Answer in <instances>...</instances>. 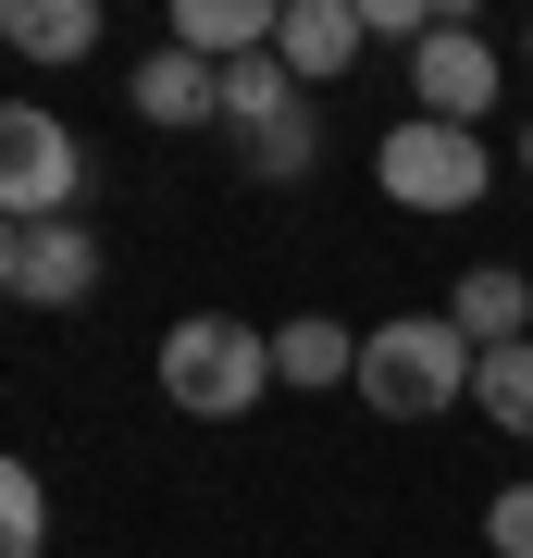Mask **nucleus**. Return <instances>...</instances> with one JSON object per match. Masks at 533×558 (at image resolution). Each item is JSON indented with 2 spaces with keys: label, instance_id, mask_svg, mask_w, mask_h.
Returning a JSON list of instances; mask_svg holds the SVG:
<instances>
[{
  "label": "nucleus",
  "instance_id": "obj_8",
  "mask_svg": "<svg viewBox=\"0 0 533 558\" xmlns=\"http://www.w3.org/2000/svg\"><path fill=\"white\" fill-rule=\"evenodd\" d=\"M447 323L472 348H521L533 336V274H509V260H472V274L447 286Z\"/></svg>",
  "mask_w": 533,
  "mask_h": 558
},
{
  "label": "nucleus",
  "instance_id": "obj_1",
  "mask_svg": "<svg viewBox=\"0 0 533 558\" xmlns=\"http://www.w3.org/2000/svg\"><path fill=\"white\" fill-rule=\"evenodd\" d=\"M472 373H484V348L459 336L447 311H397V323H373V336H360V398H373L385 422H435V410H459V398H472Z\"/></svg>",
  "mask_w": 533,
  "mask_h": 558
},
{
  "label": "nucleus",
  "instance_id": "obj_12",
  "mask_svg": "<svg viewBox=\"0 0 533 558\" xmlns=\"http://www.w3.org/2000/svg\"><path fill=\"white\" fill-rule=\"evenodd\" d=\"M0 38L25 62H87L99 50V0H0Z\"/></svg>",
  "mask_w": 533,
  "mask_h": 558
},
{
  "label": "nucleus",
  "instance_id": "obj_19",
  "mask_svg": "<svg viewBox=\"0 0 533 558\" xmlns=\"http://www.w3.org/2000/svg\"><path fill=\"white\" fill-rule=\"evenodd\" d=\"M521 174H533V124H521Z\"/></svg>",
  "mask_w": 533,
  "mask_h": 558
},
{
  "label": "nucleus",
  "instance_id": "obj_4",
  "mask_svg": "<svg viewBox=\"0 0 533 558\" xmlns=\"http://www.w3.org/2000/svg\"><path fill=\"white\" fill-rule=\"evenodd\" d=\"M75 186H87V149L75 124L38 112V100H0V223H75Z\"/></svg>",
  "mask_w": 533,
  "mask_h": 558
},
{
  "label": "nucleus",
  "instance_id": "obj_17",
  "mask_svg": "<svg viewBox=\"0 0 533 558\" xmlns=\"http://www.w3.org/2000/svg\"><path fill=\"white\" fill-rule=\"evenodd\" d=\"M484 546L496 558H533V484H496V497H484Z\"/></svg>",
  "mask_w": 533,
  "mask_h": 558
},
{
  "label": "nucleus",
  "instance_id": "obj_7",
  "mask_svg": "<svg viewBox=\"0 0 533 558\" xmlns=\"http://www.w3.org/2000/svg\"><path fill=\"white\" fill-rule=\"evenodd\" d=\"M13 299H38V311H87V299H99V236H87V223H38V236H25Z\"/></svg>",
  "mask_w": 533,
  "mask_h": 558
},
{
  "label": "nucleus",
  "instance_id": "obj_10",
  "mask_svg": "<svg viewBox=\"0 0 533 558\" xmlns=\"http://www.w3.org/2000/svg\"><path fill=\"white\" fill-rule=\"evenodd\" d=\"M137 124H174V137L186 124H223V75L198 50H149L137 62Z\"/></svg>",
  "mask_w": 533,
  "mask_h": 558
},
{
  "label": "nucleus",
  "instance_id": "obj_3",
  "mask_svg": "<svg viewBox=\"0 0 533 558\" xmlns=\"http://www.w3.org/2000/svg\"><path fill=\"white\" fill-rule=\"evenodd\" d=\"M373 186H385L397 211H472L484 186H496V149L472 137V124L410 112V124H385V137H373Z\"/></svg>",
  "mask_w": 533,
  "mask_h": 558
},
{
  "label": "nucleus",
  "instance_id": "obj_14",
  "mask_svg": "<svg viewBox=\"0 0 533 558\" xmlns=\"http://www.w3.org/2000/svg\"><path fill=\"white\" fill-rule=\"evenodd\" d=\"M298 100H311V87H298V75H286L274 50L223 62V124H237V137H249V124H274V112H298Z\"/></svg>",
  "mask_w": 533,
  "mask_h": 558
},
{
  "label": "nucleus",
  "instance_id": "obj_15",
  "mask_svg": "<svg viewBox=\"0 0 533 558\" xmlns=\"http://www.w3.org/2000/svg\"><path fill=\"white\" fill-rule=\"evenodd\" d=\"M472 410L496 422V435H533V336H521V348H484V373H472Z\"/></svg>",
  "mask_w": 533,
  "mask_h": 558
},
{
  "label": "nucleus",
  "instance_id": "obj_5",
  "mask_svg": "<svg viewBox=\"0 0 533 558\" xmlns=\"http://www.w3.org/2000/svg\"><path fill=\"white\" fill-rule=\"evenodd\" d=\"M496 87H509V62H496V38H484V25H435V38L410 50V100L435 112V124H472V137H484Z\"/></svg>",
  "mask_w": 533,
  "mask_h": 558
},
{
  "label": "nucleus",
  "instance_id": "obj_6",
  "mask_svg": "<svg viewBox=\"0 0 533 558\" xmlns=\"http://www.w3.org/2000/svg\"><path fill=\"white\" fill-rule=\"evenodd\" d=\"M373 50V25H360V0H286V25H274V62L298 87H336L348 62Z\"/></svg>",
  "mask_w": 533,
  "mask_h": 558
},
{
  "label": "nucleus",
  "instance_id": "obj_13",
  "mask_svg": "<svg viewBox=\"0 0 533 558\" xmlns=\"http://www.w3.org/2000/svg\"><path fill=\"white\" fill-rule=\"evenodd\" d=\"M237 161H249L261 186H298V174L323 161V112L298 100V112H274V124H249V137H237Z\"/></svg>",
  "mask_w": 533,
  "mask_h": 558
},
{
  "label": "nucleus",
  "instance_id": "obj_9",
  "mask_svg": "<svg viewBox=\"0 0 533 558\" xmlns=\"http://www.w3.org/2000/svg\"><path fill=\"white\" fill-rule=\"evenodd\" d=\"M274 25H286V0H174V50H198L211 75L249 62V50H274Z\"/></svg>",
  "mask_w": 533,
  "mask_h": 558
},
{
  "label": "nucleus",
  "instance_id": "obj_2",
  "mask_svg": "<svg viewBox=\"0 0 533 558\" xmlns=\"http://www.w3.org/2000/svg\"><path fill=\"white\" fill-rule=\"evenodd\" d=\"M161 398L186 422H249L274 398V336L237 323V311H186L174 336H161Z\"/></svg>",
  "mask_w": 533,
  "mask_h": 558
},
{
  "label": "nucleus",
  "instance_id": "obj_11",
  "mask_svg": "<svg viewBox=\"0 0 533 558\" xmlns=\"http://www.w3.org/2000/svg\"><path fill=\"white\" fill-rule=\"evenodd\" d=\"M274 385H360V336H348L336 311L274 323Z\"/></svg>",
  "mask_w": 533,
  "mask_h": 558
},
{
  "label": "nucleus",
  "instance_id": "obj_18",
  "mask_svg": "<svg viewBox=\"0 0 533 558\" xmlns=\"http://www.w3.org/2000/svg\"><path fill=\"white\" fill-rule=\"evenodd\" d=\"M13 274H25V223H0V299H13Z\"/></svg>",
  "mask_w": 533,
  "mask_h": 558
},
{
  "label": "nucleus",
  "instance_id": "obj_16",
  "mask_svg": "<svg viewBox=\"0 0 533 558\" xmlns=\"http://www.w3.org/2000/svg\"><path fill=\"white\" fill-rule=\"evenodd\" d=\"M38 546H50V497L25 459H0V558H38Z\"/></svg>",
  "mask_w": 533,
  "mask_h": 558
}]
</instances>
